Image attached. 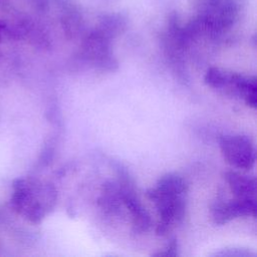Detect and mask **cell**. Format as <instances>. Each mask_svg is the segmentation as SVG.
Here are the masks:
<instances>
[{
	"instance_id": "cell-2",
	"label": "cell",
	"mask_w": 257,
	"mask_h": 257,
	"mask_svg": "<svg viewBox=\"0 0 257 257\" xmlns=\"http://www.w3.org/2000/svg\"><path fill=\"white\" fill-rule=\"evenodd\" d=\"M224 159L231 166L249 170L256 161V150L252 139L244 135H226L219 139Z\"/></svg>"
},
{
	"instance_id": "cell-6",
	"label": "cell",
	"mask_w": 257,
	"mask_h": 257,
	"mask_svg": "<svg viewBox=\"0 0 257 257\" xmlns=\"http://www.w3.org/2000/svg\"><path fill=\"white\" fill-rule=\"evenodd\" d=\"M225 180L235 196L239 199H256V179L235 171L225 173Z\"/></svg>"
},
{
	"instance_id": "cell-1",
	"label": "cell",
	"mask_w": 257,
	"mask_h": 257,
	"mask_svg": "<svg viewBox=\"0 0 257 257\" xmlns=\"http://www.w3.org/2000/svg\"><path fill=\"white\" fill-rule=\"evenodd\" d=\"M147 197L155 204L160 222L156 233L165 235L175 224L183 221L187 209V194L165 190L159 187L147 191Z\"/></svg>"
},
{
	"instance_id": "cell-7",
	"label": "cell",
	"mask_w": 257,
	"mask_h": 257,
	"mask_svg": "<svg viewBox=\"0 0 257 257\" xmlns=\"http://www.w3.org/2000/svg\"><path fill=\"white\" fill-rule=\"evenodd\" d=\"M97 204L107 214H115L119 211L122 201L118 182L108 181L102 185Z\"/></svg>"
},
{
	"instance_id": "cell-4",
	"label": "cell",
	"mask_w": 257,
	"mask_h": 257,
	"mask_svg": "<svg viewBox=\"0 0 257 257\" xmlns=\"http://www.w3.org/2000/svg\"><path fill=\"white\" fill-rule=\"evenodd\" d=\"M256 199L235 198L230 201H218L212 207V218L218 225H224L240 217H256Z\"/></svg>"
},
{
	"instance_id": "cell-8",
	"label": "cell",
	"mask_w": 257,
	"mask_h": 257,
	"mask_svg": "<svg viewBox=\"0 0 257 257\" xmlns=\"http://www.w3.org/2000/svg\"><path fill=\"white\" fill-rule=\"evenodd\" d=\"M226 76L227 70L218 67H211L206 71L204 81L208 86L222 90L224 83L226 81Z\"/></svg>"
},
{
	"instance_id": "cell-5",
	"label": "cell",
	"mask_w": 257,
	"mask_h": 257,
	"mask_svg": "<svg viewBox=\"0 0 257 257\" xmlns=\"http://www.w3.org/2000/svg\"><path fill=\"white\" fill-rule=\"evenodd\" d=\"M228 74L222 91L242 98L247 105L255 108L257 104L256 77H248L232 71H228Z\"/></svg>"
},
{
	"instance_id": "cell-3",
	"label": "cell",
	"mask_w": 257,
	"mask_h": 257,
	"mask_svg": "<svg viewBox=\"0 0 257 257\" xmlns=\"http://www.w3.org/2000/svg\"><path fill=\"white\" fill-rule=\"evenodd\" d=\"M118 184L121 192L122 205L130 211L135 233H144L151 227V217L140 202L134 188V182L128 173L120 166L117 167Z\"/></svg>"
},
{
	"instance_id": "cell-9",
	"label": "cell",
	"mask_w": 257,
	"mask_h": 257,
	"mask_svg": "<svg viewBox=\"0 0 257 257\" xmlns=\"http://www.w3.org/2000/svg\"><path fill=\"white\" fill-rule=\"evenodd\" d=\"M178 249H179L178 241H177L176 239H172V240L168 243L166 249H165L164 251H162V252H159V253L155 254V256H158V257H160V256H165V257L173 256V257H176V256L179 255Z\"/></svg>"
}]
</instances>
